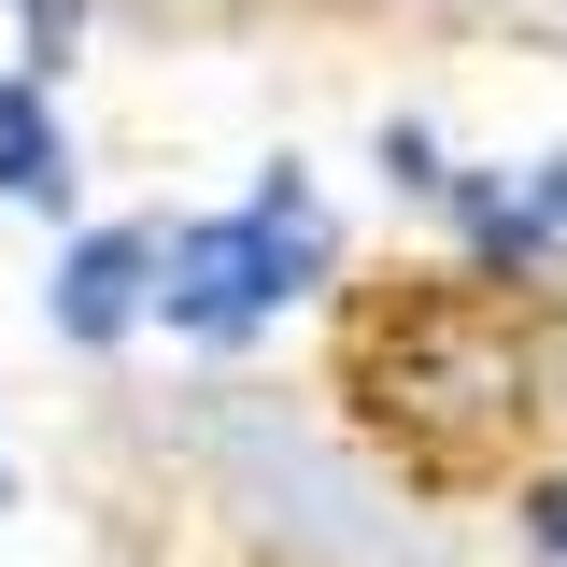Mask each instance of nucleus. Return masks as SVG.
<instances>
[{
    "mask_svg": "<svg viewBox=\"0 0 567 567\" xmlns=\"http://www.w3.org/2000/svg\"><path fill=\"white\" fill-rule=\"evenodd\" d=\"M312 270H327V213H312V185H298V171H256L241 213L156 227V327L241 354L256 327H284V298H312Z\"/></svg>",
    "mask_w": 567,
    "mask_h": 567,
    "instance_id": "nucleus-1",
    "label": "nucleus"
},
{
    "mask_svg": "<svg viewBox=\"0 0 567 567\" xmlns=\"http://www.w3.org/2000/svg\"><path fill=\"white\" fill-rule=\"evenodd\" d=\"M227 496L270 525L284 554H312V567H398V511L369 496V468L312 454V440L270 425V412H227Z\"/></svg>",
    "mask_w": 567,
    "mask_h": 567,
    "instance_id": "nucleus-2",
    "label": "nucleus"
},
{
    "mask_svg": "<svg viewBox=\"0 0 567 567\" xmlns=\"http://www.w3.org/2000/svg\"><path fill=\"white\" fill-rule=\"evenodd\" d=\"M142 312H156V227H85L58 256V284H43V327L85 354H114Z\"/></svg>",
    "mask_w": 567,
    "mask_h": 567,
    "instance_id": "nucleus-3",
    "label": "nucleus"
},
{
    "mask_svg": "<svg viewBox=\"0 0 567 567\" xmlns=\"http://www.w3.org/2000/svg\"><path fill=\"white\" fill-rule=\"evenodd\" d=\"M454 213H468V256L483 270H539L567 241V156H539V185H468L454 171Z\"/></svg>",
    "mask_w": 567,
    "mask_h": 567,
    "instance_id": "nucleus-4",
    "label": "nucleus"
},
{
    "mask_svg": "<svg viewBox=\"0 0 567 567\" xmlns=\"http://www.w3.org/2000/svg\"><path fill=\"white\" fill-rule=\"evenodd\" d=\"M0 199H29V213L71 199V128L43 100V71H0Z\"/></svg>",
    "mask_w": 567,
    "mask_h": 567,
    "instance_id": "nucleus-5",
    "label": "nucleus"
},
{
    "mask_svg": "<svg viewBox=\"0 0 567 567\" xmlns=\"http://www.w3.org/2000/svg\"><path fill=\"white\" fill-rule=\"evenodd\" d=\"M525 525H539V554H567V483H539V496H525Z\"/></svg>",
    "mask_w": 567,
    "mask_h": 567,
    "instance_id": "nucleus-6",
    "label": "nucleus"
},
{
    "mask_svg": "<svg viewBox=\"0 0 567 567\" xmlns=\"http://www.w3.org/2000/svg\"><path fill=\"white\" fill-rule=\"evenodd\" d=\"M0 496H14V468H0Z\"/></svg>",
    "mask_w": 567,
    "mask_h": 567,
    "instance_id": "nucleus-7",
    "label": "nucleus"
}]
</instances>
